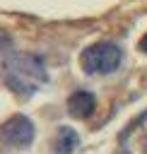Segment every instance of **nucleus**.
<instances>
[{"mask_svg": "<svg viewBox=\"0 0 147 154\" xmlns=\"http://www.w3.org/2000/svg\"><path fill=\"white\" fill-rule=\"evenodd\" d=\"M46 79H48V75H46V65H43L41 55L7 51V55H5V84L14 94L29 96L39 87H43Z\"/></svg>", "mask_w": 147, "mask_h": 154, "instance_id": "f257e3e1", "label": "nucleus"}, {"mask_svg": "<svg viewBox=\"0 0 147 154\" xmlns=\"http://www.w3.org/2000/svg\"><path fill=\"white\" fill-rule=\"evenodd\" d=\"M80 63H82V70L87 75H108V72H116L120 67L123 51L113 41H99L80 55Z\"/></svg>", "mask_w": 147, "mask_h": 154, "instance_id": "f03ea898", "label": "nucleus"}, {"mask_svg": "<svg viewBox=\"0 0 147 154\" xmlns=\"http://www.w3.org/2000/svg\"><path fill=\"white\" fill-rule=\"evenodd\" d=\"M31 140H34V125L27 116H12L10 120H5V125H2L5 147L22 149V147H29Z\"/></svg>", "mask_w": 147, "mask_h": 154, "instance_id": "7ed1b4c3", "label": "nucleus"}, {"mask_svg": "<svg viewBox=\"0 0 147 154\" xmlns=\"http://www.w3.org/2000/svg\"><path fill=\"white\" fill-rule=\"evenodd\" d=\"M94 108H96V99L92 91H75L67 99V111L75 118H89L94 113Z\"/></svg>", "mask_w": 147, "mask_h": 154, "instance_id": "20e7f679", "label": "nucleus"}, {"mask_svg": "<svg viewBox=\"0 0 147 154\" xmlns=\"http://www.w3.org/2000/svg\"><path fill=\"white\" fill-rule=\"evenodd\" d=\"M80 144V135L72 128H60L53 142V154H72Z\"/></svg>", "mask_w": 147, "mask_h": 154, "instance_id": "39448f33", "label": "nucleus"}, {"mask_svg": "<svg viewBox=\"0 0 147 154\" xmlns=\"http://www.w3.org/2000/svg\"><path fill=\"white\" fill-rule=\"evenodd\" d=\"M140 51H145V53H147V34H145V36H142V41H140Z\"/></svg>", "mask_w": 147, "mask_h": 154, "instance_id": "423d86ee", "label": "nucleus"}, {"mask_svg": "<svg viewBox=\"0 0 147 154\" xmlns=\"http://www.w3.org/2000/svg\"><path fill=\"white\" fill-rule=\"evenodd\" d=\"M120 154H128V152H120Z\"/></svg>", "mask_w": 147, "mask_h": 154, "instance_id": "0eeeda50", "label": "nucleus"}]
</instances>
